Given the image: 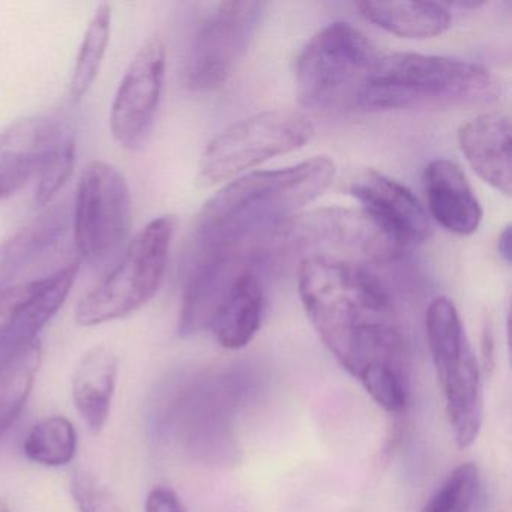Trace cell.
<instances>
[{"instance_id":"obj_31","label":"cell","mask_w":512,"mask_h":512,"mask_svg":"<svg viewBox=\"0 0 512 512\" xmlns=\"http://www.w3.org/2000/svg\"><path fill=\"white\" fill-rule=\"evenodd\" d=\"M0 512H10L7 503L4 502V499H2V497H0Z\"/></svg>"},{"instance_id":"obj_1","label":"cell","mask_w":512,"mask_h":512,"mask_svg":"<svg viewBox=\"0 0 512 512\" xmlns=\"http://www.w3.org/2000/svg\"><path fill=\"white\" fill-rule=\"evenodd\" d=\"M299 296L329 352L386 412L406 409L410 362L391 296L362 266L322 254L299 263Z\"/></svg>"},{"instance_id":"obj_21","label":"cell","mask_w":512,"mask_h":512,"mask_svg":"<svg viewBox=\"0 0 512 512\" xmlns=\"http://www.w3.org/2000/svg\"><path fill=\"white\" fill-rule=\"evenodd\" d=\"M40 340L0 364V437L19 418L41 367Z\"/></svg>"},{"instance_id":"obj_25","label":"cell","mask_w":512,"mask_h":512,"mask_svg":"<svg viewBox=\"0 0 512 512\" xmlns=\"http://www.w3.org/2000/svg\"><path fill=\"white\" fill-rule=\"evenodd\" d=\"M74 163H76V142L73 134L68 133L38 175L37 187L34 191L35 206L47 205L59 193L73 173Z\"/></svg>"},{"instance_id":"obj_27","label":"cell","mask_w":512,"mask_h":512,"mask_svg":"<svg viewBox=\"0 0 512 512\" xmlns=\"http://www.w3.org/2000/svg\"><path fill=\"white\" fill-rule=\"evenodd\" d=\"M29 284H31V281H26V283L17 284V286L0 293V340H2L5 332H7L20 302L23 301L26 293H28Z\"/></svg>"},{"instance_id":"obj_18","label":"cell","mask_w":512,"mask_h":512,"mask_svg":"<svg viewBox=\"0 0 512 512\" xmlns=\"http://www.w3.org/2000/svg\"><path fill=\"white\" fill-rule=\"evenodd\" d=\"M265 289L257 268L242 272L227 290L212 320L215 340L224 349L239 350L250 344L262 325Z\"/></svg>"},{"instance_id":"obj_19","label":"cell","mask_w":512,"mask_h":512,"mask_svg":"<svg viewBox=\"0 0 512 512\" xmlns=\"http://www.w3.org/2000/svg\"><path fill=\"white\" fill-rule=\"evenodd\" d=\"M118 356L109 347L97 346L85 353L73 377V400L92 434L101 433L115 395Z\"/></svg>"},{"instance_id":"obj_16","label":"cell","mask_w":512,"mask_h":512,"mask_svg":"<svg viewBox=\"0 0 512 512\" xmlns=\"http://www.w3.org/2000/svg\"><path fill=\"white\" fill-rule=\"evenodd\" d=\"M68 227L67 206H56L0 242V293L22 284L25 274L49 259L67 238Z\"/></svg>"},{"instance_id":"obj_23","label":"cell","mask_w":512,"mask_h":512,"mask_svg":"<svg viewBox=\"0 0 512 512\" xmlns=\"http://www.w3.org/2000/svg\"><path fill=\"white\" fill-rule=\"evenodd\" d=\"M23 449L29 460L41 466H67L76 457V428L65 416H49L29 431Z\"/></svg>"},{"instance_id":"obj_13","label":"cell","mask_w":512,"mask_h":512,"mask_svg":"<svg viewBox=\"0 0 512 512\" xmlns=\"http://www.w3.org/2000/svg\"><path fill=\"white\" fill-rule=\"evenodd\" d=\"M70 130L50 118H26L0 133V203L38 178Z\"/></svg>"},{"instance_id":"obj_30","label":"cell","mask_w":512,"mask_h":512,"mask_svg":"<svg viewBox=\"0 0 512 512\" xmlns=\"http://www.w3.org/2000/svg\"><path fill=\"white\" fill-rule=\"evenodd\" d=\"M499 251L506 262H511V227L506 226L505 230L500 233Z\"/></svg>"},{"instance_id":"obj_4","label":"cell","mask_w":512,"mask_h":512,"mask_svg":"<svg viewBox=\"0 0 512 512\" xmlns=\"http://www.w3.org/2000/svg\"><path fill=\"white\" fill-rule=\"evenodd\" d=\"M380 56L376 46L350 23L325 26L296 59L299 101L322 112L358 109L359 95Z\"/></svg>"},{"instance_id":"obj_12","label":"cell","mask_w":512,"mask_h":512,"mask_svg":"<svg viewBox=\"0 0 512 512\" xmlns=\"http://www.w3.org/2000/svg\"><path fill=\"white\" fill-rule=\"evenodd\" d=\"M350 193L404 250L427 241L431 224L415 194L376 170H365L350 185Z\"/></svg>"},{"instance_id":"obj_17","label":"cell","mask_w":512,"mask_h":512,"mask_svg":"<svg viewBox=\"0 0 512 512\" xmlns=\"http://www.w3.org/2000/svg\"><path fill=\"white\" fill-rule=\"evenodd\" d=\"M425 194L431 217L448 232L473 235L482 221V209L458 164L434 160L424 173Z\"/></svg>"},{"instance_id":"obj_22","label":"cell","mask_w":512,"mask_h":512,"mask_svg":"<svg viewBox=\"0 0 512 512\" xmlns=\"http://www.w3.org/2000/svg\"><path fill=\"white\" fill-rule=\"evenodd\" d=\"M110 34H112V8L109 4H101L95 10L94 17L86 29L76 67L71 76L68 95L73 103H79L94 85L106 56Z\"/></svg>"},{"instance_id":"obj_28","label":"cell","mask_w":512,"mask_h":512,"mask_svg":"<svg viewBox=\"0 0 512 512\" xmlns=\"http://www.w3.org/2000/svg\"><path fill=\"white\" fill-rule=\"evenodd\" d=\"M146 512H188L175 491L167 487H155L146 497Z\"/></svg>"},{"instance_id":"obj_3","label":"cell","mask_w":512,"mask_h":512,"mask_svg":"<svg viewBox=\"0 0 512 512\" xmlns=\"http://www.w3.org/2000/svg\"><path fill=\"white\" fill-rule=\"evenodd\" d=\"M497 83L487 68L460 59L421 53L380 56L358 109L404 110L473 106L494 100Z\"/></svg>"},{"instance_id":"obj_20","label":"cell","mask_w":512,"mask_h":512,"mask_svg":"<svg viewBox=\"0 0 512 512\" xmlns=\"http://www.w3.org/2000/svg\"><path fill=\"white\" fill-rule=\"evenodd\" d=\"M356 7L377 28L409 40L439 37L452 22L448 5L436 2H359Z\"/></svg>"},{"instance_id":"obj_26","label":"cell","mask_w":512,"mask_h":512,"mask_svg":"<svg viewBox=\"0 0 512 512\" xmlns=\"http://www.w3.org/2000/svg\"><path fill=\"white\" fill-rule=\"evenodd\" d=\"M71 494L80 512H122L115 494L88 470L73 473Z\"/></svg>"},{"instance_id":"obj_7","label":"cell","mask_w":512,"mask_h":512,"mask_svg":"<svg viewBox=\"0 0 512 512\" xmlns=\"http://www.w3.org/2000/svg\"><path fill=\"white\" fill-rule=\"evenodd\" d=\"M131 227V194L125 176L106 161L83 169L73 211L74 244L91 268L121 257Z\"/></svg>"},{"instance_id":"obj_9","label":"cell","mask_w":512,"mask_h":512,"mask_svg":"<svg viewBox=\"0 0 512 512\" xmlns=\"http://www.w3.org/2000/svg\"><path fill=\"white\" fill-rule=\"evenodd\" d=\"M275 242L344 254L346 262L386 263L403 256L404 248L359 208H322L293 215L278 226Z\"/></svg>"},{"instance_id":"obj_6","label":"cell","mask_w":512,"mask_h":512,"mask_svg":"<svg viewBox=\"0 0 512 512\" xmlns=\"http://www.w3.org/2000/svg\"><path fill=\"white\" fill-rule=\"evenodd\" d=\"M428 346L458 448L478 439L484 418L481 367L451 299H434L425 316Z\"/></svg>"},{"instance_id":"obj_2","label":"cell","mask_w":512,"mask_h":512,"mask_svg":"<svg viewBox=\"0 0 512 512\" xmlns=\"http://www.w3.org/2000/svg\"><path fill=\"white\" fill-rule=\"evenodd\" d=\"M337 166L314 157L286 169L242 176L206 202L197 220L194 248L274 244L275 230L319 199L334 182Z\"/></svg>"},{"instance_id":"obj_5","label":"cell","mask_w":512,"mask_h":512,"mask_svg":"<svg viewBox=\"0 0 512 512\" xmlns=\"http://www.w3.org/2000/svg\"><path fill=\"white\" fill-rule=\"evenodd\" d=\"M175 227L173 215H161L146 224L128 242L112 271L80 299L76 322L103 325L148 304L163 284Z\"/></svg>"},{"instance_id":"obj_15","label":"cell","mask_w":512,"mask_h":512,"mask_svg":"<svg viewBox=\"0 0 512 512\" xmlns=\"http://www.w3.org/2000/svg\"><path fill=\"white\" fill-rule=\"evenodd\" d=\"M458 145L482 181L505 196L511 194V121L508 116L497 112L476 116L458 131Z\"/></svg>"},{"instance_id":"obj_24","label":"cell","mask_w":512,"mask_h":512,"mask_svg":"<svg viewBox=\"0 0 512 512\" xmlns=\"http://www.w3.org/2000/svg\"><path fill=\"white\" fill-rule=\"evenodd\" d=\"M478 490V467L472 463L461 464L428 499L422 512H470Z\"/></svg>"},{"instance_id":"obj_8","label":"cell","mask_w":512,"mask_h":512,"mask_svg":"<svg viewBox=\"0 0 512 512\" xmlns=\"http://www.w3.org/2000/svg\"><path fill=\"white\" fill-rule=\"evenodd\" d=\"M314 136V125L296 110H266L221 131L206 146L200 160V178L220 182L260 166L278 155L304 148Z\"/></svg>"},{"instance_id":"obj_14","label":"cell","mask_w":512,"mask_h":512,"mask_svg":"<svg viewBox=\"0 0 512 512\" xmlns=\"http://www.w3.org/2000/svg\"><path fill=\"white\" fill-rule=\"evenodd\" d=\"M79 262L68 263L53 274L32 280L7 332L0 340V364L38 341L41 331L58 314L70 295Z\"/></svg>"},{"instance_id":"obj_11","label":"cell","mask_w":512,"mask_h":512,"mask_svg":"<svg viewBox=\"0 0 512 512\" xmlns=\"http://www.w3.org/2000/svg\"><path fill=\"white\" fill-rule=\"evenodd\" d=\"M166 79V46L160 35L143 41L131 59L110 112V130L122 148L140 151L154 130Z\"/></svg>"},{"instance_id":"obj_10","label":"cell","mask_w":512,"mask_h":512,"mask_svg":"<svg viewBox=\"0 0 512 512\" xmlns=\"http://www.w3.org/2000/svg\"><path fill=\"white\" fill-rule=\"evenodd\" d=\"M260 2H224L202 23L184 65L185 88L211 92L232 76L262 16Z\"/></svg>"},{"instance_id":"obj_29","label":"cell","mask_w":512,"mask_h":512,"mask_svg":"<svg viewBox=\"0 0 512 512\" xmlns=\"http://www.w3.org/2000/svg\"><path fill=\"white\" fill-rule=\"evenodd\" d=\"M482 370L485 374H490L494 368V337L491 328L485 325L484 332H482Z\"/></svg>"}]
</instances>
